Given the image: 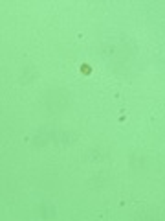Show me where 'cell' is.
Masks as SVG:
<instances>
[{"instance_id":"1","label":"cell","mask_w":165,"mask_h":221,"mask_svg":"<svg viewBox=\"0 0 165 221\" xmlns=\"http://www.w3.org/2000/svg\"><path fill=\"white\" fill-rule=\"evenodd\" d=\"M81 72L83 74H90L92 72V67L90 65H81Z\"/></svg>"}]
</instances>
